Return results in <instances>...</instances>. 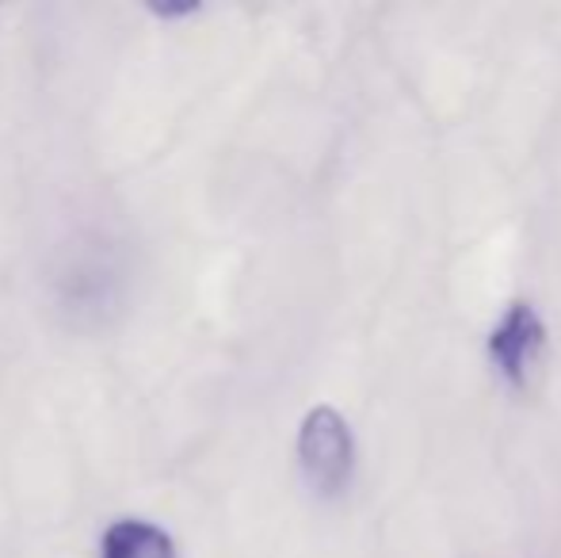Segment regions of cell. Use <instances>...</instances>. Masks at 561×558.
<instances>
[{"instance_id": "cell-1", "label": "cell", "mask_w": 561, "mask_h": 558, "mask_svg": "<svg viewBox=\"0 0 561 558\" xmlns=\"http://www.w3.org/2000/svg\"><path fill=\"white\" fill-rule=\"evenodd\" d=\"M298 463H302L306 482L321 498H336L340 490H347L355 467V444L352 429L333 406H318L306 413L302 429H298Z\"/></svg>"}, {"instance_id": "cell-2", "label": "cell", "mask_w": 561, "mask_h": 558, "mask_svg": "<svg viewBox=\"0 0 561 558\" xmlns=\"http://www.w3.org/2000/svg\"><path fill=\"white\" fill-rule=\"evenodd\" d=\"M542 341H547V329H542L539 314L527 303H512L501 326L489 333V356H493V364L501 367V375L512 387L524 390L542 356Z\"/></svg>"}, {"instance_id": "cell-3", "label": "cell", "mask_w": 561, "mask_h": 558, "mask_svg": "<svg viewBox=\"0 0 561 558\" xmlns=\"http://www.w3.org/2000/svg\"><path fill=\"white\" fill-rule=\"evenodd\" d=\"M100 558H180V551L164 528L138 516H123L100 539Z\"/></svg>"}]
</instances>
